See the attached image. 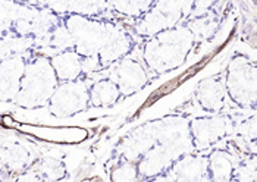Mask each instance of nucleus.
Returning <instances> with one entry per match:
<instances>
[{
    "instance_id": "f257e3e1",
    "label": "nucleus",
    "mask_w": 257,
    "mask_h": 182,
    "mask_svg": "<svg viewBox=\"0 0 257 182\" xmlns=\"http://www.w3.org/2000/svg\"><path fill=\"white\" fill-rule=\"evenodd\" d=\"M197 43L196 31L188 25L163 30L141 43V61L144 62L150 77H159L181 68Z\"/></svg>"
},
{
    "instance_id": "f03ea898",
    "label": "nucleus",
    "mask_w": 257,
    "mask_h": 182,
    "mask_svg": "<svg viewBox=\"0 0 257 182\" xmlns=\"http://www.w3.org/2000/svg\"><path fill=\"white\" fill-rule=\"evenodd\" d=\"M162 142H193L190 137V119L184 115H168L146 122L128 132L116 145V157L139 162L153 145Z\"/></svg>"
},
{
    "instance_id": "7ed1b4c3",
    "label": "nucleus",
    "mask_w": 257,
    "mask_h": 182,
    "mask_svg": "<svg viewBox=\"0 0 257 182\" xmlns=\"http://www.w3.org/2000/svg\"><path fill=\"white\" fill-rule=\"evenodd\" d=\"M63 21L46 8L27 0H2V36L15 34L36 40V50L40 52L49 36Z\"/></svg>"
},
{
    "instance_id": "20e7f679",
    "label": "nucleus",
    "mask_w": 257,
    "mask_h": 182,
    "mask_svg": "<svg viewBox=\"0 0 257 182\" xmlns=\"http://www.w3.org/2000/svg\"><path fill=\"white\" fill-rule=\"evenodd\" d=\"M63 22L72 37L74 50L82 58H100L126 30L115 20L104 17L68 14L63 15Z\"/></svg>"
},
{
    "instance_id": "39448f33",
    "label": "nucleus",
    "mask_w": 257,
    "mask_h": 182,
    "mask_svg": "<svg viewBox=\"0 0 257 182\" xmlns=\"http://www.w3.org/2000/svg\"><path fill=\"white\" fill-rule=\"evenodd\" d=\"M59 82L50 56L31 52L27 58V66L15 104L27 110L47 107Z\"/></svg>"
},
{
    "instance_id": "423d86ee",
    "label": "nucleus",
    "mask_w": 257,
    "mask_h": 182,
    "mask_svg": "<svg viewBox=\"0 0 257 182\" xmlns=\"http://www.w3.org/2000/svg\"><path fill=\"white\" fill-rule=\"evenodd\" d=\"M225 87L228 100L242 110H257V61L244 55L234 53L225 71Z\"/></svg>"
},
{
    "instance_id": "0eeeda50",
    "label": "nucleus",
    "mask_w": 257,
    "mask_h": 182,
    "mask_svg": "<svg viewBox=\"0 0 257 182\" xmlns=\"http://www.w3.org/2000/svg\"><path fill=\"white\" fill-rule=\"evenodd\" d=\"M196 0H155L150 11L134 21V34L147 39L163 30L188 24L194 17Z\"/></svg>"
},
{
    "instance_id": "6e6552de",
    "label": "nucleus",
    "mask_w": 257,
    "mask_h": 182,
    "mask_svg": "<svg viewBox=\"0 0 257 182\" xmlns=\"http://www.w3.org/2000/svg\"><path fill=\"white\" fill-rule=\"evenodd\" d=\"M237 121L228 113H206L190 121V137L197 151H209L235 134Z\"/></svg>"
},
{
    "instance_id": "1a4fd4ad",
    "label": "nucleus",
    "mask_w": 257,
    "mask_h": 182,
    "mask_svg": "<svg viewBox=\"0 0 257 182\" xmlns=\"http://www.w3.org/2000/svg\"><path fill=\"white\" fill-rule=\"evenodd\" d=\"M90 77L74 81L59 82L55 94L47 104L52 116L65 119L88 110L90 106Z\"/></svg>"
},
{
    "instance_id": "9d476101",
    "label": "nucleus",
    "mask_w": 257,
    "mask_h": 182,
    "mask_svg": "<svg viewBox=\"0 0 257 182\" xmlns=\"http://www.w3.org/2000/svg\"><path fill=\"white\" fill-rule=\"evenodd\" d=\"M193 150V142H162L153 145L137 162L140 181L160 179L178 157Z\"/></svg>"
},
{
    "instance_id": "9b49d317",
    "label": "nucleus",
    "mask_w": 257,
    "mask_h": 182,
    "mask_svg": "<svg viewBox=\"0 0 257 182\" xmlns=\"http://www.w3.org/2000/svg\"><path fill=\"white\" fill-rule=\"evenodd\" d=\"M107 77L116 82L122 97H130L139 93L152 78L141 58H136L133 55L112 65L107 69Z\"/></svg>"
},
{
    "instance_id": "f8f14e48",
    "label": "nucleus",
    "mask_w": 257,
    "mask_h": 182,
    "mask_svg": "<svg viewBox=\"0 0 257 182\" xmlns=\"http://www.w3.org/2000/svg\"><path fill=\"white\" fill-rule=\"evenodd\" d=\"M160 179L174 182H210L207 151L193 150L182 154Z\"/></svg>"
},
{
    "instance_id": "ddd939ff",
    "label": "nucleus",
    "mask_w": 257,
    "mask_h": 182,
    "mask_svg": "<svg viewBox=\"0 0 257 182\" xmlns=\"http://www.w3.org/2000/svg\"><path fill=\"white\" fill-rule=\"evenodd\" d=\"M198 109L204 113H222L226 106V87L223 74H216L198 82L194 91Z\"/></svg>"
},
{
    "instance_id": "4468645a",
    "label": "nucleus",
    "mask_w": 257,
    "mask_h": 182,
    "mask_svg": "<svg viewBox=\"0 0 257 182\" xmlns=\"http://www.w3.org/2000/svg\"><path fill=\"white\" fill-rule=\"evenodd\" d=\"M28 55L0 59V96L3 103H15L21 90Z\"/></svg>"
},
{
    "instance_id": "2eb2a0df",
    "label": "nucleus",
    "mask_w": 257,
    "mask_h": 182,
    "mask_svg": "<svg viewBox=\"0 0 257 182\" xmlns=\"http://www.w3.org/2000/svg\"><path fill=\"white\" fill-rule=\"evenodd\" d=\"M36 162L33 153L18 141H3L2 142V154H0V164H2V175L9 173L11 178L22 175L33 163Z\"/></svg>"
},
{
    "instance_id": "dca6fc26",
    "label": "nucleus",
    "mask_w": 257,
    "mask_h": 182,
    "mask_svg": "<svg viewBox=\"0 0 257 182\" xmlns=\"http://www.w3.org/2000/svg\"><path fill=\"white\" fill-rule=\"evenodd\" d=\"M209 156V181L232 182L238 154L228 147H213L207 151Z\"/></svg>"
},
{
    "instance_id": "f3484780",
    "label": "nucleus",
    "mask_w": 257,
    "mask_h": 182,
    "mask_svg": "<svg viewBox=\"0 0 257 182\" xmlns=\"http://www.w3.org/2000/svg\"><path fill=\"white\" fill-rule=\"evenodd\" d=\"M68 176L66 166L60 159L56 157H41L36 159L18 179H27V181L36 182H56L65 179Z\"/></svg>"
},
{
    "instance_id": "a211bd4d",
    "label": "nucleus",
    "mask_w": 257,
    "mask_h": 182,
    "mask_svg": "<svg viewBox=\"0 0 257 182\" xmlns=\"http://www.w3.org/2000/svg\"><path fill=\"white\" fill-rule=\"evenodd\" d=\"M50 62L56 71V75L60 82L74 81L85 77L84 74V62L82 56L74 49L63 50L50 56Z\"/></svg>"
},
{
    "instance_id": "6ab92c4d",
    "label": "nucleus",
    "mask_w": 257,
    "mask_h": 182,
    "mask_svg": "<svg viewBox=\"0 0 257 182\" xmlns=\"http://www.w3.org/2000/svg\"><path fill=\"white\" fill-rule=\"evenodd\" d=\"M122 99V93L113 81L109 77H103L90 85V106L94 109L99 107H110L116 101Z\"/></svg>"
},
{
    "instance_id": "aec40b11",
    "label": "nucleus",
    "mask_w": 257,
    "mask_h": 182,
    "mask_svg": "<svg viewBox=\"0 0 257 182\" xmlns=\"http://www.w3.org/2000/svg\"><path fill=\"white\" fill-rule=\"evenodd\" d=\"M155 0H107V8L113 15L125 20H140L153 6Z\"/></svg>"
},
{
    "instance_id": "412c9836",
    "label": "nucleus",
    "mask_w": 257,
    "mask_h": 182,
    "mask_svg": "<svg viewBox=\"0 0 257 182\" xmlns=\"http://www.w3.org/2000/svg\"><path fill=\"white\" fill-rule=\"evenodd\" d=\"M2 56L0 59H6L9 56L30 55L36 50V40L31 37H21L15 34H5L0 41Z\"/></svg>"
},
{
    "instance_id": "4be33fe9",
    "label": "nucleus",
    "mask_w": 257,
    "mask_h": 182,
    "mask_svg": "<svg viewBox=\"0 0 257 182\" xmlns=\"http://www.w3.org/2000/svg\"><path fill=\"white\" fill-rule=\"evenodd\" d=\"M257 179V153L239 151L232 182H253Z\"/></svg>"
},
{
    "instance_id": "5701e85b",
    "label": "nucleus",
    "mask_w": 257,
    "mask_h": 182,
    "mask_svg": "<svg viewBox=\"0 0 257 182\" xmlns=\"http://www.w3.org/2000/svg\"><path fill=\"white\" fill-rule=\"evenodd\" d=\"M109 178L112 182L140 181L137 163L123 157H116V162L109 170Z\"/></svg>"
},
{
    "instance_id": "b1692460",
    "label": "nucleus",
    "mask_w": 257,
    "mask_h": 182,
    "mask_svg": "<svg viewBox=\"0 0 257 182\" xmlns=\"http://www.w3.org/2000/svg\"><path fill=\"white\" fill-rule=\"evenodd\" d=\"M109 11L107 0H71L69 14H78L87 17H104Z\"/></svg>"
},
{
    "instance_id": "393cba45",
    "label": "nucleus",
    "mask_w": 257,
    "mask_h": 182,
    "mask_svg": "<svg viewBox=\"0 0 257 182\" xmlns=\"http://www.w3.org/2000/svg\"><path fill=\"white\" fill-rule=\"evenodd\" d=\"M234 137H238L245 144H257V110L245 119L237 122Z\"/></svg>"
},
{
    "instance_id": "a878e982",
    "label": "nucleus",
    "mask_w": 257,
    "mask_h": 182,
    "mask_svg": "<svg viewBox=\"0 0 257 182\" xmlns=\"http://www.w3.org/2000/svg\"><path fill=\"white\" fill-rule=\"evenodd\" d=\"M34 5H39L41 8H46L58 15H68L71 9V0H27Z\"/></svg>"
},
{
    "instance_id": "bb28decb",
    "label": "nucleus",
    "mask_w": 257,
    "mask_h": 182,
    "mask_svg": "<svg viewBox=\"0 0 257 182\" xmlns=\"http://www.w3.org/2000/svg\"><path fill=\"white\" fill-rule=\"evenodd\" d=\"M218 0H196V9H194V17L193 20H200V18H206L212 8L216 5Z\"/></svg>"
}]
</instances>
